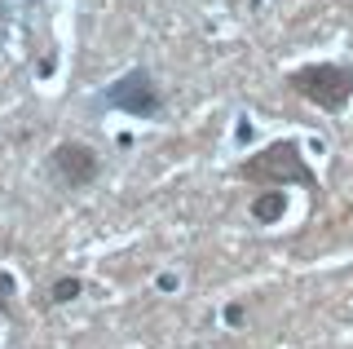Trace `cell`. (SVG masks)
<instances>
[{
    "instance_id": "6da1fadb",
    "label": "cell",
    "mask_w": 353,
    "mask_h": 349,
    "mask_svg": "<svg viewBox=\"0 0 353 349\" xmlns=\"http://www.w3.org/2000/svg\"><path fill=\"white\" fill-rule=\"evenodd\" d=\"M243 181H256V186H305L309 195H318V172L309 168V159L301 155V141L283 137L261 146L256 155H248L239 163Z\"/></svg>"
},
{
    "instance_id": "7a4b0ae2",
    "label": "cell",
    "mask_w": 353,
    "mask_h": 349,
    "mask_svg": "<svg viewBox=\"0 0 353 349\" xmlns=\"http://www.w3.org/2000/svg\"><path fill=\"white\" fill-rule=\"evenodd\" d=\"M287 89L318 111L340 115L353 102V67L349 62H305V67L287 71Z\"/></svg>"
},
{
    "instance_id": "3957f363",
    "label": "cell",
    "mask_w": 353,
    "mask_h": 349,
    "mask_svg": "<svg viewBox=\"0 0 353 349\" xmlns=\"http://www.w3.org/2000/svg\"><path fill=\"white\" fill-rule=\"evenodd\" d=\"M97 106H106V111H124V115H137V119H159L163 111V93L159 84H154V75L146 67H132L124 71L115 84H106L102 93H97Z\"/></svg>"
},
{
    "instance_id": "277c9868",
    "label": "cell",
    "mask_w": 353,
    "mask_h": 349,
    "mask_svg": "<svg viewBox=\"0 0 353 349\" xmlns=\"http://www.w3.org/2000/svg\"><path fill=\"white\" fill-rule=\"evenodd\" d=\"M49 177L58 181L62 190H88L97 181V172H102V159H97V150L88 146V141H58V146L49 150Z\"/></svg>"
},
{
    "instance_id": "5b68a950",
    "label": "cell",
    "mask_w": 353,
    "mask_h": 349,
    "mask_svg": "<svg viewBox=\"0 0 353 349\" xmlns=\"http://www.w3.org/2000/svg\"><path fill=\"white\" fill-rule=\"evenodd\" d=\"M287 212V190L283 186H261V195L252 199V221L256 226H274Z\"/></svg>"
},
{
    "instance_id": "8992f818",
    "label": "cell",
    "mask_w": 353,
    "mask_h": 349,
    "mask_svg": "<svg viewBox=\"0 0 353 349\" xmlns=\"http://www.w3.org/2000/svg\"><path fill=\"white\" fill-rule=\"evenodd\" d=\"M80 292H84V279H80V275H66V279L53 283L49 301H53V305H66V301H75V297H80Z\"/></svg>"
},
{
    "instance_id": "52a82bcc",
    "label": "cell",
    "mask_w": 353,
    "mask_h": 349,
    "mask_svg": "<svg viewBox=\"0 0 353 349\" xmlns=\"http://www.w3.org/2000/svg\"><path fill=\"white\" fill-rule=\"evenodd\" d=\"M9 301H14V275H0V310L9 314Z\"/></svg>"
},
{
    "instance_id": "ba28073f",
    "label": "cell",
    "mask_w": 353,
    "mask_h": 349,
    "mask_svg": "<svg viewBox=\"0 0 353 349\" xmlns=\"http://www.w3.org/2000/svg\"><path fill=\"white\" fill-rule=\"evenodd\" d=\"M225 319H230V327H239V323H243V305H230Z\"/></svg>"
}]
</instances>
